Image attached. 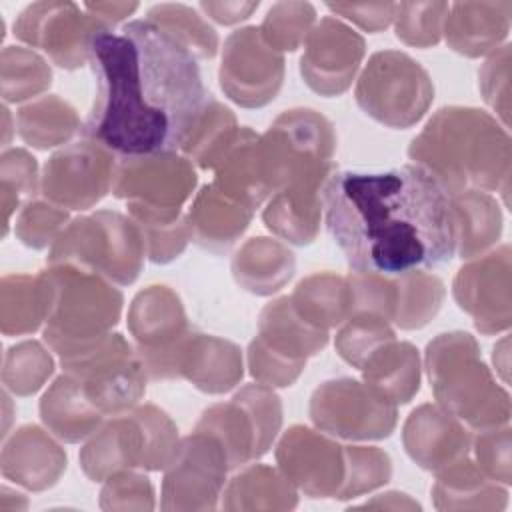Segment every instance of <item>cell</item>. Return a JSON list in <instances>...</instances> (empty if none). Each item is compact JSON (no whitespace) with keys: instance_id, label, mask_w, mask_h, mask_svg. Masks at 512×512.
<instances>
[{"instance_id":"1","label":"cell","mask_w":512,"mask_h":512,"mask_svg":"<svg viewBox=\"0 0 512 512\" xmlns=\"http://www.w3.org/2000/svg\"><path fill=\"white\" fill-rule=\"evenodd\" d=\"M88 64L96 98L84 134L126 158L186 148L212 104L196 56L148 18L98 30Z\"/></svg>"},{"instance_id":"2","label":"cell","mask_w":512,"mask_h":512,"mask_svg":"<svg viewBox=\"0 0 512 512\" xmlns=\"http://www.w3.org/2000/svg\"><path fill=\"white\" fill-rule=\"evenodd\" d=\"M322 204L328 232L356 274H412L448 262L458 248L452 196L420 164L334 172Z\"/></svg>"},{"instance_id":"3","label":"cell","mask_w":512,"mask_h":512,"mask_svg":"<svg viewBox=\"0 0 512 512\" xmlns=\"http://www.w3.org/2000/svg\"><path fill=\"white\" fill-rule=\"evenodd\" d=\"M450 144L436 142L426 136L414 138L410 156L420 160L428 172H432L446 192L452 196L468 184L494 188L498 176L488 170L480 160L508 168V136L498 130L492 118L472 108H444L426 126Z\"/></svg>"},{"instance_id":"4","label":"cell","mask_w":512,"mask_h":512,"mask_svg":"<svg viewBox=\"0 0 512 512\" xmlns=\"http://www.w3.org/2000/svg\"><path fill=\"white\" fill-rule=\"evenodd\" d=\"M358 104L376 120L404 128L414 124L432 100L424 68L402 52H378L370 58L358 90Z\"/></svg>"},{"instance_id":"5","label":"cell","mask_w":512,"mask_h":512,"mask_svg":"<svg viewBox=\"0 0 512 512\" xmlns=\"http://www.w3.org/2000/svg\"><path fill=\"white\" fill-rule=\"evenodd\" d=\"M102 28L108 26L72 2L30 4L14 22V34L20 40L46 50L62 68L88 62L90 40Z\"/></svg>"},{"instance_id":"6","label":"cell","mask_w":512,"mask_h":512,"mask_svg":"<svg viewBox=\"0 0 512 512\" xmlns=\"http://www.w3.org/2000/svg\"><path fill=\"white\" fill-rule=\"evenodd\" d=\"M282 56L266 44L258 28L236 30L224 46L220 84L232 100L260 106L274 98L282 80Z\"/></svg>"},{"instance_id":"7","label":"cell","mask_w":512,"mask_h":512,"mask_svg":"<svg viewBox=\"0 0 512 512\" xmlns=\"http://www.w3.org/2000/svg\"><path fill=\"white\" fill-rule=\"evenodd\" d=\"M362 54L364 40L354 30L328 16L308 34L300 70L316 92L338 94L350 84Z\"/></svg>"},{"instance_id":"8","label":"cell","mask_w":512,"mask_h":512,"mask_svg":"<svg viewBox=\"0 0 512 512\" xmlns=\"http://www.w3.org/2000/svg\"><path fill=\"white\" fill-rule=\"evenodd\" d=\"M110 180V156L100 144L82 142L54 154L44 170L46 196L86 208L102 198Z\"/></svg>"},{"instance_id":"9","label":"cell","mask_w":512,"mask_h":512,"mask_svg":"<svg viewBox=\"0 0 512 512\" xmlns=\"http://www.w3.org/2000/svg\"><path fill=\"white\" fill-rule=\"evenodd\" d=\"M510 2H456L444 28L448 44L466 56H480L496 46L510 28Z\"/></svg>"},{"instance_id":"10","label":"cell","mask_w":512,"mask_h":512,"mask_svg":"<svg viewBox=\"0 0 512 512\" xmlns=\"http://www.w3.org/2000/svg\"><path fill=\"white\" fill-rule=\"evenodd\" d=\"M42 420L68 442L80 440L98 424L100 410L86 398L78 380L62 376L40 402Z\"/></svg>"},{"instance_id":"11","label":"cell","mask_w":512,"mask_h":512,"mask_svg":"<svg viewBox=\"0 0 512 512\" xmlns=\"http://www.w3.org/2000/svg\"><path fill=\"white\" fill-rule=\"evenodd\" d=\"M148 20L168 30L194 56L210 58L216 54V32L184 4H158L148 10Z\"/></svg>"},{"instance_id":"12","label":"cell","mask_w":512,"mask_h":512,"mask_svg":"<svg viewBox=\"0 0 512 512\" xmlns=\"http://www.w3.org/2000/svg\"><path fill=\"white\" fill-rule=\"evenodd\" d=\"M316 10L306 2L274 4L260 28V34L272 48L294 50L304 36H308Z\"/></svg>"},{"instance_id":"13","label":"cell","mask_w":512,"mask_h":512,"mask_svg":"<svg viewBox=\"0 0 512 512\" xmlns=\"http://www.w3.org/2000/svg\"><path fill=\"white\" fill-rule=\"evenodd\" d=\"M450 4L446 2H416L396 4V36L406 44L430 46L440 40Z\"/></svg>"},{"instance_id":"14","label":"cell","mask_w":512,"mask_h":512,"mask_svg":"<svg viewBox=\"0 0 512 512\" xmlns=\"http://www.w3.org/2000/svg\"><path fill=\"white\" fill-rule=\"evenodd\" d=\"M42 126H56L68 136L76 126V116L68 104L54 98L40 100L20 110V134L26 142H32Z\"/></svg>"},{"instance_id":"15","label":"cell","mask_w":512,"mask_h":512,"mask_svg":"<svg viewBox=\"0 0 512 512\" xmlns=\"http://www.w3.org/2000/svg\"><path fill=\"white\" fill-rule=\"evenodd\" d=\"M66 216L60 214V212H54L50 206L46 208L44 204H34V206H28V210L20 216V222H18V236L22 238V242H26L28 246H34V248H42L46 246L50 240V232L52 228L50 226H44L46 222L48 224H60Z\"/></svg>"},{"instance_id":"16","label":"cell","mask_w":512,"mask_h":512,"mask_svg":"<svg viewBox=\"0 0 512 512\" xmlns=\"http://www.w3.org/2000/svg\"><path fill=\"white\" fill-rule=\"evenodd\" d=\"M328 10L354 20L362 28L376 32L386 28L396 14V4H328Z\"/></svg>"},{"instance_id":"17","label":"cell","mask_w":512,"mask_h":512,"mask_svg":"<svg viewBox=\"0 0 512 512\" xmlns=\"http://www.w3.org/2000/svg\"><path fill=\"white\" fill-rule=\"evenodd\" d=\"M200 8L222 24H234L248 18L258 8V2H202Z\"/></svg>"},{"instance_id":"18","label":"cell","mask_w":512,"mask_h":512,"mask_svg":"<svg viewBox=\"0 0 512 512\" xmlns=\"http://www.w3.org/2000/svg\"><path fill=\"white\" fill-rule=\"evenodd\" d=\"M84 8L86 10H90L92 12V16L94 18H98L104 26H114L116 22H120L122 18H126V16H130L136 8H138V4L136 2H124V4H116V2H108V4H84Z\"/></svg>"}]
</instances>
